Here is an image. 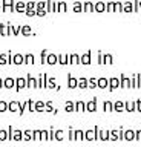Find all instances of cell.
<instances>
[{"mask_svg":"<svg viewBox=\"0 0 141 147\" xmlns=\"http://www.w3.org/2000/svg\"><path fill=\"white\" fill-rule=\"evenodd\" d=\"M8 133H9V140L11 141H22L23 140V130H14L12 126L8 127Z\"/></svg>","mask_w":141,"mask_h":147,"instance_id":"cell-1","label":"cell"},{"mask_svg":"<svg viewBox=\"0 0 141 147\" xmlns=\"http://www.w3.org/2000/svg\"><path fill=\"white\" fill-rule=\"evenodd\" d=\"M16 0H2V12H16Z\"/></svg>","mask_w":141,"mask_h":147,"instance_id":"cell-2","label":"cell"},{"mask_svg":"<svg viewBox=\"0 0 141 147\" xmlns=\"http://www.w3.org/2000/svg\"><path fill=\"white\" fill-rule=\"evenodd\" d=\"M25 87H28V83H26V77H19L16 78V90L20 92L22 89H25Z\"/></svg>","mask_w":141,"mask_h":147,"instance_id":"cell-3","label":"cell"},{"mask_svg":"<svg viewBox=\"0 0 141 147\" xmlns=\"http://www.w3.org/2000/svg\"><path fill=\"white\" fill-rule=\"evenodd\" d=\"M12 34V29H11V25L9 23H2V25H0V35L2 37H8V35H11Z\"/></svg>","mask_w":141,"mask_h":147,"instance_id":"cell-4","label":"cell"},{"mask_svg":"<svg viewBox=\"0 0 141 147\" xmlns=\"http://www.w3.org/2000/svg\"><path fill=\"white\" fill-rule=\"evenodd\" d=\"M58 3H55V0H46V11L48 12H57Z\"/></svg>","mask_w":141,"mask_h":147,"instance_id":"cell-5","label":"cell"},{"mask_svg":"<svg viewBox=\"0 0 141 147\" xmlns=\"http://www.w3.org/2000/svg\"><path fill=\"white\" fill-rule=\"evenodd\" d=\"M14 11L16 12H25L26 11V2H23V0H16Z\"/></svg>","mask_w":141,"mask_h":147,"instance_id":"cell-6","label":"cell"},{"mask_svg":"<svg viewBox=\"0 0 141 147\" xmlns=\"http://www.w3.org/2000/svg\"><path fill=\"white\" fill-rule=\"evenodd\" d=\"M34 112H46V103L45 101H35L34 104Z\"/></svg>","mask_w":141,"mask_h":147,"instance_id":"cell-7","label":"cell"},{"mask_svg":"<svg viewBox=\"0 0 141 147\" xmlns=\"http://www.w3.org/2000/svg\"><path fill=\"white\" fill-rule=\"evenodd\" d=\"M45 80H46V87L48 89H57V83L54 78H51L48 74H45Z\"/></svg>","mask_w":141,"mask_h":147,"instance_id":"cell-8","label":"cell"},{"mask_svg":"<svg viewBox=\"0 0 141 147\" xmlns=\"http://www.w3.org/2000/svg\"><path fill=\"white\" fill-rule=\"evenodd\" d=\"M12 64H17V66H20V64H25V55H22V54H14V57H12Z\"/></svg>","mask_w":141,"mask_h":147,"instance_id":"cell-9","label":"cell"},{"mask_svg":"<svg viewBox=\"0 0 141 147\" xmlns=\"http://www.w3.org/2000/svg\"><path fill=\"white\" fill-rule=\"evenodd\" d=\"M26 83H28V87H35L37 89V78H34L32 74H26Z\"/></svg>","mask_w":141,"mask_h":147,"instance_id":"cell-10","label":"cell"},{"mask_svg":"<svg viewBox=\"0 0 141 147\" xmlns=\"http://www.w3.org/2000/svg\"><path fill=\"white\" fill-rule=\"evenodd\" d=\"M3 87H6V89H12V87H16V80L11 77H8L5 81H3Z\"/></svg>","mask_w":141,"mask_h":147,"instance_id":"cell-11","label":"cell"},{"mask_svg":"<svg viewBox=\"0 0 141 147\" xmlns=\"http://www.w3.org/2000/svg\"><path fill=\"white\" fill-rule=\"evenodd\" d=\"M20 103L19 101H9V112H12V113H16V112H19L20 110Z\"/></svg>","mask_w":141,"mask_h":147,"instance_id":"cell-12","label":"cell"},{"mask_svg":"<svg viewBox=\"0 0 141 147\" xmlns=\"http://www.w3.org/2000/svg\"><path fill=\"white\" fill-rule=\"evenodd\" d=\"M42 87H46V80H45V74H40L37 78V89H42Z\"/></svg>","mask_w":141,"mask_h":147,"instance_id":"cell-13","label":"cell"},{"mask_svg":"<svg viewBox=\"0 0 141 147\" xmlns=\"http://www.w3.org/2000/svg\"><path fill=\"white\" fill-rule=\"evenodd\" d=\"M23 140H25V141L34 140V132H32V130H23Z\"/></svg>","mask_w":141,"mask_h":147,"instance_id":"cell-14","label":"cell"},{"mask_svg":"<svg viewBox=\"0 0 141 147\" xmlns=\"http://www.w3.org/2000/svg\"><path fill=\"white\" fill-rule=\"evenodd\" d=\"M57 60H58V58H57V55H55V54H49V55H48V61H46V63L49 64V66H54V64L57 63Z\"/></svg>","mask_w":141,"mask_h":147,"instance_id":"cell-15","label":"cell"},{"mask_svg":"<svg viewBox=\"0 0 141 147\" xmlns=\"http://www.w3.org/2000/svg\"><path fill=\"white\" fill-rule=\"evenodd\" d=\"M48 55H49L48 49H42V52H40V60H42V64H45V63L48 61Z\"/></svg>","mask_w":141,"mask_h":147,"instance_id":"cell-16","label":"cell"},{"mask_svg":"<svg viewBox=\"0 0 141 147\" xmlns=\"http://www.w3.org/2000/svg\"><path fill=\"white\" fill-rule=\"evenodd\" d=\"M35 63V57L32 54H26L25 55V64H34Z\"/></svg>","mask_w":141,"mask_h":147,"instance_id":"cell-17","label":"cell"},{"mask_svg":"<svg viewBox=\"0 0 141 147\" xmlns=\"http://www.w3.org/2000/svg\"><path fill=\"white\" fill-rule=\"evenodd\" d=\"M9 140V133H8L6 130H3V129H0V144H2L3 141Z\"/></svg>","mask_w":141,"mask_h":147,"instance_id":"cell-18","label":"cell"},{"mask_svg":"<svg viewBox=\"0 0 141 147\" xmlns=\"http://www.w3.org/2000/svg\"><path fill=\"white\" fill-rule=\"evenodd\" d=\"M31 34H32L31 26H28V25H23V26H22V35H31Z\"/></svg>","mask_w":141,"mask_h":147,"instance_id":"cell-19","label":"cell"},{"mask_svg":"<svg viewBox=\"0 0 141 147\" xmlns=\"http://www.w3.org/2000/svg\"><path fill=\"white\" fill-rule=\"evenodd\" d=\"M11 29H12V35L22 34V26L20 25H11Z\"/></svg>","mask_w":141,"mask_h":147,"instance_id":"cell-20","label":"cell"},{"mask_svg":"<svg viewBox=\"0 0 141 147\" xmlns=\"http://www.w3.org/2000/svg\"><path fill=\"white\" fill-rule=\"evenodd\" d=\"M67 60H69V57H67V55H65V54H63V55H58V63H60V64H63V66L69 63Z\"/></svg>","mask_w":141,"mask_h":147,"instance_id":"cell-21","label":"cell"},{"mask_svg":"<svg viewBox=\"0 0 141 147\" xmlns=\"http://www.w3.org/2000/svg\"><path fill=\"white\" fill-rule=\"evenodd\" d=\"M6 110H9V103H6V101H0V112H6Z\"/></svg>","mask_w":141,"mask_h":147,"instance_id":"cell-22","label":"cell"},{"mask_svg":"<svg viewBox=\"0 0 141 147\" xmlns=\"http://www.w3.org/2000/svg\"><path fill=\"white\" fill-rule=\"evenodd\" d=\"M46 112L48 113H57V110L52 107V101H46Z\"/></svg>","mask_w":141,"mask_h":147,"instance_id":"cell-23","label":"cell"},{"mask_svg":"<svg viewBox=\"0 0 141 147\" xmlns=\"http://www.w3.org/2000/svg\"><path fill=\"white\" fill-rule=\"evenodd\" d=\"M26 9H37V2H35V0L26 2Z\"/></svg>","mask_w":141,"mask_h":147,"instance_id":"cell-24","label":"cell"},{"mask_svg":"<svg viewBox=\"0 0 141 147\" xmlns=\"http://www.w3.org/2000/svg\"><path fill=\"white\" fill-rule=\"evenodd\" d=\"M34 132V141H42V130H32Z\"/></svg>","mask_w":141,"mask_h":147,"instance_id":"cell-25","label":"cell"},{"mask_svg":"<svg viewBox=\"0 0 141 147\" xmlns=\"http://www.w3.org/2000/svg\"><path fill=\"white\" fill-rule=\"evenodd\" d=\"M0 64H9V61H8V55H6V54H0Z\"/></svg>","mask_w":141,"mask_h":147,"instance_id":"cell-26","label":"cell"},{"mask_svg":"<svg viewBox=\"0 0 141 147\" xmlns=\"http://www.w3.org/2000/svg\"><path fill=\"white\" fill-rule=\"evenodd\" d=\"M66 3L65 2H58V9H57V11L58 12H66Z\"/></svg>","mask_w":141,"mask_h":147,"instance_id":"cell-27","label":"cell"},{"mask_svg":"<svg viewBox=\"0 0 141 147\" xmlns=\"http://www.w3.org/2000/svg\"><path fill=\"white\" fill-rule=\"evenodd\" d=\"M69 60H71V63H72V64L80 63V57H78V55H75V54H72L71 57H69Z\"/></svg>","mask_w":141,"mask_h":147,"instance_id":"cell-28","label":"cell"},{"mask_svg":"<svg viewBox=\"0 0 141 147\" xmlns=\"http://www.w3.org/2000/svg\"><path fill=\"white\" fill-rule=\"evenodd\" d=\"M67 84H69L71 89H72V87H77V80H75V78H72V77H69V78H67Z\"/></svg>","mask_w":141,"mask_h":147,"instance_id":"cell-29","label":"cell"},{"mask_svg":"<svg viewBox=\"0 0 141 147\" xmlns=\"http://www.w3.org/2000/svg\"><path fill=\"white\" fill-rule=\"evenodd\" d=\"M25 14L28 17H34V16H37V9H26Z\"/></svg>","mask_w":141,"mask_h":147,"instance_id":"cell-30","label":"cell"},{"mask_svg":"<svg viewBox=\"0 0 141 147\" xmlns=\"http://www.w3.org/2000/svg\"><path fill=\"white\" fill-rule=\"evenodd\" d=\"M42 141H49V130H42Z\"/></svg>","mask_w":141,"mask_h":147,"instance_id":"cell-31","label":"cell"},{"mask_svg":"<svg viewBox=\"0 0 141 147\" xmlns=\"http://www.w3.org/2000/svg\"><path fill=\"white\" fill-rule=\"evenodd\" d=\"M37 9H46V2H45V0L37 2Z\"/></svg>","mask_w":141,"mask_h":147,"instance_id":"cell-32","label":"cell"},{"mask_svg":"<svg viewBox=\"0 0 141 147\" xmlns=\"http://www.w3.org/2000/svg\"><path fill=\"white\" fill-rule=\"evenodd\" d=\"M65 107H66V110H67V112H72V110H74V109H75V106H74V104H72V103H71V101H67V103H66V106H65Z\"/></svg>","mask_w":141,"mask_h":147,"instance_id":"cell-33","label":"cell"},{"mask_svg":"<svg viewBox=\"0 0 141 147\" xmlns=\"http://www.w3.org/2000/svg\"><path fill=\"white\" fill-rule=\"evenodd\" d=\"M55 140L57 141H61L63 140V130H57L55 132Z\"/></svg>","mask_w":141,"mask_h":147,"instance_id":"cell-34","label":"cell"},{"mask_svg":"<svg viewBox=\"0 0 141 147\" xmlns=\"http://www.w3.org/2000/svg\"><path fill=\"white\" fill-rule=\"evenodd\" d=\"M46 9H37V16L38 17H45V16H46Z\"/></svg>","mask_w":141,"mask_h":147,"instance_id":"cell-35","label":"cell"},{"mask_svg":"<svg viewBox=\"0 0 141 147\" xmlns=\"http://www.w3.org/2000/svg\"><path fill=\"white\" fill-rule=\"evenodd\" d=\"M55 140V132H54V129H49V141Z\"/></svg>","mask_w":141,"mask_h":147,"instance_id":"cell-36","label":"cell"},{"mask_svg":"<svg viewBox=\"0 0 141 147\" xmlns=\"http://www.w3.org/2000/svg\"><path fill=\"white\" fill-rule=\"evenodd\" d=\"M81 61H83L84 64H89V54L83 55V57H81Z\"/></svg>","mask_w":141,"mask_h":147,"instance_id":"cell-37","label":"cell"},{"mask_svg":"<svg viewBox=\"0 0 141 147\" xmlns=\"http://www.w3.org/2000/svg\"><path fill=\"white\" fill-rule=\"evenodd\" d=\"M12 57H14V54L11 51H8V61H9V64H12Z\"/></svg>","mask_w":141,"mask_h":147,"instance_id":"cell-38","label":"cell"},{"mask_svg":"<svg viewBox=\"0 0 141 147\" xmlns=\"http://www.w3.org/2000/svg\"><path fill=\"white\" fill-rule=\"evenodd\" d=\"M74 9H75V12H80V9H81V5H80L78 2H75V5H74Z\"/></svg>","mask_w":141,"mask_h":147,"instance_id":"cell-39","label":"cell"},{"mask_svg":"<svg viewBox=\"0 0 141 147\" xmlns=\"http://www.w3.org/2000/svg\"><path fill=\"white\" fill-rule=\"evenodd\" d=\"M83 107H84L83 103H77V104H75V109H77V110H83Z\"/></svg>","mask_w":141,"mask_h":147,"instance_id":"cell-40","label":"cell"},{"mask_svg":"<svg viewBox=\"0 0 141 147\" xmlns=\"http://www.w3.org/2000/svg\"><path fill=\"white\" fill-rule=\"evenodd\" d=\"M75 138H80V140H83V132H74Z\"/></svg>","mask_w":141,"mask_h":147,"instance_id":"cell-41","label":"cell"},{"mask_svg":"<svg viewBox=\"0 0 141 147\" xmlns=\"http://www.w3.org/2000/svg\"><path fill=\"white\" fill-rule=\"evenodd\" d=\"M69 140H75V135H74V130L69 129Z\"/></svg>","mask_w":141,"mask_h":147,"instance_id":"cell-42","label":"cell"},{"mask_svg":"<svg viewBox=\"0 0 141 147\" xmlns=\"http://www.w3.org/2000/svg\"><path fill=\"white\" fill-rule=\"evenodd\" d=\"M78 84H80V87H86V80H84V78H81Z\"/></svg>","mask_w":141,"mask_h":147,"instance_id":"cell-43","label":"cell"},{"mask_svg":"<svg viewBox=\"0 0 141 147\" xmlns=\"http://www.w3.org/2000/svg\"><path fill=\"white\" fill-rule=\"evenodd\" d=\"M86 138H88V140H92V138H94V133H92V132H86Z\"/></svg>","mask_w":141,"mask_h":147,"instance_id":"cell-44","label":"cell"},{"mask_svg":"<svg viewBox=\"0 0 141 147\" xmlns=\"http://www.w3.org/2000/svg\"><path fill=\"white\" fill-rule=\"evenodd\" d=\"M88 109H89V110H94V109H95V103H89V104H88Z\"/></svg>","mask_w":141,"mask_h":147,"instance_id":"cell-45","label":"cell"},{"mask_svg":"<svg viewBox=\"0 0 141 147\" xmlns=\"http://www.w3.org/2000/svg\"><path fill=\"white\" fill-rule=\"evenodd\" d=\"M84 8H86V11H90V9H92V5H90V3H86Z\"/></svg>","mask_w":141,"mask_h":147,"instance_id":"cell-46","label":"cell"},{"mask_svg":"<svg viewBox=\"0 0 141 147\" xmlns=\"http://www.w3.org/2000/svg\"><path fill=\"white\" fill-rule=\"evenodd\" d=\"M103 8H104V6H103V3H98V5H97V9H98V11H101Z\"/></svg>","mask_w":141,"mask_h":147,"instance_id":"cell-47","label":"cell"},{"mask_svg":"<svg viewBox=\"0 0 141 147\" xmlns=\"http://www.w3.org/2000/svg\"><path fill=\"white\" fill-rule=\"evenodd\" d=\"M100 86L104 87V86H106V81H104V80H100Z\"/></svg>","mask_w":141,"mask_h":147,"instance_id":"cell-48","label":"cell"},{"mask_svg":"<svg viewBox=\"0 0 141 147\" xmlns=\"http://www.w3.org/2000/svg\"><path fill=\"white\" fill-rule=\"evenodd\" d=\"M3 81H5V80H2V78H0V89L3 87Z\"/></svg>","mask_w":141,"mask_h":147,"instance_id":"cell-49","label":"cell"}]
</instances>
